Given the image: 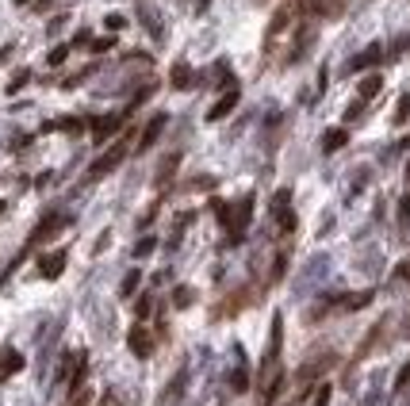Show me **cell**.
<instances>
[{"mask_svg": "<svg viewBox=\"0 0 410 406\" xmlns=\"http://www.w3.org/2000/svg\"><path fill=\"white\" fill-rule=\"evenodd\" d=\"M211 211L219 215V223L226 226L230 241H242V230H246V226H249V219H253V196L238 199L234 207H226V203H219V199H215V203H211Z\"/></svg>", "mask_w": 410, "mask_h": 406, "instance_id": "6da1fadb", "label": "cell"}, {"mask_svg": "<svg viewBox=\"0 0 410 406\" xmlns=\"http://www.w3.org/2000/svg\"><path fill=\"white\" fill-rule=\"evenodd\" d=\"M123 158H127V138H119V142H112V146H107L104 154H100V158L89 165V173H84V181H100V176L115 173V169L123 165Z\"/></svg>", "mask_w": 410, "mask_h": 406, "instance_id": "7a4b0ae2", "label": "cell"}, {"mask_svg": "<svg viewBox=\"0 0 410 406\" xmlns=\"http://www.w3.org/2000/svg\"><path fill=\"white\" fill-rule=\"evenodd\" d=\"M272 219L284 234H296V211H292V192L287 188H280L276 199H272Z\"/></svg>", "mask_w": 410, "mask_h": 406, "instance_id": "3957f363", "label": "cell"}, {"mask_svg": "<svg viewBox=\"0 0 410 406\" xmlns=\"http://www.w3.org/2000/svg\"><path fill=\"white\" fill-rule=\"evenodd\" d=\"M66 223H69V219H66V215H46V219H42V223H39V226H35V234H31V238H27L24 253H31V249H35V246H42V241H46V238H54V234H57V230H62V226H66Z\"/></svg>", "mask_w": 410, "mask_h": 406, "instance_id": "277c9868", "label": "cell"}, {"mask_svg": "<svg viewBox=\"0 0 410 406\" xmlns=\"http://www.w3.org/2000/svg\"><path fill=\"white\" fill-rule=\"evenodd\" d=\"M238 100H242V92H238V84H230L226 92H222L219 100H215L211 104V111H207V119H211V123H219V119H226L230 111L238 108Z\"/></svg>", "mask_w": 410, "mask_h": 406, "instance_id": "5b68a950", "label": "cell"}, {"mask_svg": "<svg viewBox=\"0 0 410 406\" xmlns=\"http://www.w3.org/2000/svg\"><path fill=\"white\" fill-rule=\"evenodd\" d=\"M127 345H131L134 357H154V333L146 330V326H131V333H127Z\"/></svg>", "mask_w": 410, "mask_h": 406, "instance_id": "8992f818", "label": "cell"}, {"mask_svg": "<svg viewBox=\"0 0 410 406\" xmlns=\"http://www.w3.org/2000/svg\"><path fill=\"white\" fill-rule=\"evenodd\" d=\"M16 372H24V357H19V349L0 345V383H4V380H12Z\"/></svg>", "mask_w": 410, "mask_h": 406, "instance_id": "52a82bcc", "label": "cell"}, {"mask_svg": "<svg viewBox=\"0 0 410 406\" xmlns=\"http://www.w3.org/2000/svg\"><path fill=\"white\" fill-rule=\"evenodd\" d=\"M330 365H334V353H322L319 360H307V365L299 368V376H296V380H299V383H303V387H307V383H314V380H319V376L326 372Z\"/></svg>", "mask_w": 410, "mask_h": 406, "instance_id": "ba28073f", "label": "cell"}, {"mask_svg": "<svg viewBox=\"0 0 410 406\" xmlns=\"http://www.w3.org/2000/svg\"><path fill=\"white\" fill-rule=\"evenodd\" d=\"M380 62H384V46H380V42H372L368 50H361V54H357V58L349 62V73H361V69L380 66Z\"/></svg>", "mask_w": 410, "mask_h": 406, "instance_id": "9c48e42d", "label": "cell"}, {"mask_svg": "<svg viewBox=\"0 0 410 406\" xmlns=\"http://www.w3.org/2000/svg\"><path fill=\"white\" fill-rule=\"evenodd\" d=\"M62 268H66V249H57V253H46V257H39V273L46 276V280H57V276H62Z\"/></svg>", "mask_w": 410, "mask_h": 406, "instance_id": "30bf717a", "label": "cell"}, {"mask_svg": "<svg viewBox=\"0 0 410 406\" xmlns=\"http://www.w3.org/2000/svg\"><path fill=\"white\" fill-rule=\"evenodd\" d=\"M127 123V111H115V116H104V119H96V123H92V138H107V134L112 131H119V127Z\"/></svg>", "mask_w": 410, "mask_h": 406, "instance_id": "8fae6325", "label": "cell"}, {"mask_svg": "<svg viewBox=\"0 0 410 406\" xmlns=\"http://www.w3.org/2000/svg\"><path fill=\"white\" fill-rule=\"evenodd\" d=\"M165 119H169V116H154V119H150V123H146V131H142L139 149H150V146H154V142H157V134L165 131Z\"/></svg>", "mask_w": 410, "mask_h": 406, "instance_id": "7c38bea8", "label": "cell"}, {"mask_svg": "<svg viewBox=\"0 0 410 406\" xmlns=\"http://www.w3.org/2000/svg\"><path fill=\"white\" fill-rule=\"evenodd\" d=\"M84 360V353H66V360L57 365V383H69L73 380V372H77V365Z\"/></svg>", "mask_w": 410, "mask_h": 406, "instance_id": "4fadbf2b", "label": "cell"}, {"mask_svg": "<svg viewBox=\"0 0 410 406\" xmlns=\"http://www.w3.org/2000/svg\"><path fill=\"white\" fill-rule=\"evenodd\" d=\"M345 142H349V134H345L341 127H330V131L322 134V149H326V154H337V149H341Z\"/></svg>", "mask_w": 410, "mask_h": 406, "instance_id": "5bb4252c", "label": "cell"}, {"mask_svg": "<svg viewBox=\"0 0 410 406\" xmlns=\"http://www.w3.org/2000/svg\"><path fill=\"white\" fill-rule=\"evenodd\" d=\"M169 81H172V89H188V84H192V69L184 66V62H177L172 73H169Z\"/></svg>", "mask_w": 410, "mask_h": 406, "instance_id": "9a60e30c", "label": "cell"}, {"mask_svg": "<svg viewBox=\"0 0 410 406\" xmlns=\"http://www.w3.org/2000/svg\"><path fill=\"white\" fill-rule=\"evenodd\" d=\"M177 165H181V154H169V158L161 161V169H157V184H169L172 173H177Z\"/></svg>", "mask_w": 410, "mask_h": 406, "instance_id": "2e32d148", "label": "cell"}, {"mask_svg": "<svg viewBox=\"0 0 410 406\" xmlns=\"http://www.w3.org/2000/svg\"><path fill=\"white\" fill-rule=\"evenodd\" d=\"M380 89H384V81H380L376 73L364 77V81H361V100H376V96H380Z\"/></svg>", "mask_w": 410, "mask_h": 406, "instance_id": "e0dca14e", "label": "cell"}, {"mask_svg": "<svg viewBox=\"0 0 410 406\" xmlns=\"http://www.w3.org/2000/svg\"><path fill=\"white\" fill-rule=\"evenodd\" d=\"M287 19H292V4H284V8H280V12H276V16H272V27H269V39H272V35H280V31H284V27H287Z\"/></svg>", "mask_w": 410, "mask_h": 406, "instance_id": "ac0fdd59", "label": "cell"}, {"mask_svg": "<svg viewBox=\"0 0 410 406\" xmlns=\"http://www.w3.org/2000/svg\"><path fill=\"white\" fill-rule=\"evenodd\" d=\"M341 8H345V0H319V16H326V19L341 16Z\"/></svg>", "mask_w": 410, "mask_h": 406, "instance_id": "d6986e66", "label": "cell"}, {"mask_svg": "<svg viewBox=\"0 0 410 406\" xmlns=\"http://www.w3.org/2000/svg\"><path fill=\"white\" fill-rule=\"evenodd\" d=\"M139 280H142V273H139V268H131V273H127L123 276V288H119V295H134V288H139Z\"/></svg>", "mask_w": 410, "mask_h": 406, "instance_id": "ffe728a7", "label": "cell"}, {"mask_svg": "<svg viewBox=\"0 0 410 406\" xmlns=\"http://www.w3.org/2000/svg\"><path fill=\"white\" fill-rule=\"evenodd\" d=\"M92 403V391L89 387H77V391H69V403L66 406H89Z\"/></svg>", "mask_w": 410, "mask_h": 406, "instance_id": "44dd1931", "label": "cell"}, {"mask_svg": "<svg viewBox=\"0 0 410 406\" xmlns=\"http://www.w3.org/2000/svg\"><path fill=\"white\" fill-rule=\"evenodd\" d=\"M246 387H249V372H242V368L230 372V391H246Z\"/></svg>", "mask_w": 410, "mask_h": 406, "instance_id": "7402d4cb", "label": "cell"}, {"mask_svg": "<svg viewBox=\"0 0 410 406\" xmlns=\"http://www.w3.org/2000/svg\"><path fill=\"white\" fill-rule=\"evenodd\" d=\"M407 119H410V96H402L399 108H395V123H407Z\"/></svg>", "mask_w": 410, "mask_h": 406, "instance_id": "603a6c76", "label": "cell"}, {"mask_svg": "<svg viewBox=\"0 0 410 406\" xmlns=\"http://www.w3.org/2000/svg\"><path fill=\"white\" fill-rule=\"evenodd\" d=\"M330 395H334V387H330V383H319V395H314V406H330Z\"/></svg>", "mask_w": 410, "mask_h": 406, "instance_id": "cb8c5ba5", "label": "cell"}, {"mask_svg": "<svg viewBox=\"0 0 410 406\" xmlns=\"http://www.w3.org/2000/svg\"><path fill=\"white\" fill-rule=\"evenodd\" d=\"M395 387H410V360L399 368V376H395Z\"/></svg>", "mask_w": 410, "mask_h": 406, "instance_id": "d4e9b609", "label": "cell"}, {"mask_svg": "<svg viewBox=\"0 0 410 406\" xmlns=\"http://www.w3.org/2000/svg\"><path fill=\"white\" fill-rule=\"evenodd\" d=\"M66 54H69V46H54V50H50V66H62Z\"/></svg>", "mask_w": 410, "mask_h": 406, "instance_id": "484cf974", "label": "cell"}, {"mask_svg": "<svg viewBox=\"0 0 410 406\" xmlns=\"http://www.w3.org/2000/svg\"><path fill=\"white\" fill-rule=\"evenodd\" d=\"M154 246H157L154 238H142L139 246H134V253H139V257H146V253H154Z\"/></svg>", "mask_w": 410, "mask_h": 406, "instance_id": "4316f807", "label": "cell"}, {"mask_svg": "<svg viewBox=\"0 0 410 406\" xmlns=\"http://www.w3.org/2000/svg\"><path fill=\"white\" fill-rule=\"evenodd\" d=\"M399 219H402V223H410V196L399 199Z\"/></svg>", "mask_w": 410, "mask_h": 406, "instance_id": "83f0119b", "label": "cell"}, {"mask_svg": "<svg viewBox=\"0 0 410 406\" xmlns=\"http://www.w3.org/2000/svg\"><path fill=\"white\" fill-rule=\"evenodd\" d=\"M188 303H192V291L181 288V291H177V307H188Z\"/></svg>", "mask_w": 410, "mask_h": 406, "instance_id": "f1b7e54d", "label": "cell"}, {"mask_svg": "<svg viewBox=\"0 0 410 406\" xmlns=\"http://www.w3.org/2000/svg\"><path fill=\"white\" fill-rule=\"evenodd\" d=\"M123 24H127V19L119 16V12H112V16H107V27H112V31H119V27H123Z\"/></svg>", "mask_w": 410, "mask_h": 406, "instance_id": "f546056e", "label": "cell"}, {"mask_svg": "<svg viewBox=\"0 0 410 406\" xmlns=\"http://www.w3.org/2000/svg\"><path fill=\"white\" fill-rule=\"evenodd\" d=\"M27 77H31V73H27V69H24V73H16V81H12V89H8V92H19V89H24V84H27Z\"/></svg>", "mask_w": 410, "mask_h": 406, "instance_id": "4dcf8cb0", "label": "cell"}, {"mask_svg": "<svg viewBox=\"0 0 410 406\" xmlns=\"http://www.w3.org/2000/svg\"><path fill=\"white\" fill-rule=\"evenodd\" d=\"M361 108H364V100H357V104H349V111H345V119H357V116H361Z\"/></svg>", "mask_w": 410, "mask_h": 406, "instance_id": "1f68e13d", "label": "cell"}, {"mask_svg": "<svg viewBox=\"0 0 410 406\" xmlns=\"http://www.w3.org/2000/svg\"><path fill=\"white\" fill-rule=\"evenodd\" d=\"M395 276H399V280H410V261H402V265H399V273H395Z\"/></svg>", "mask_w": 410, "mask_h": 406, "instance_id": "d6a6232c", "label": "cell"}, {"mask_svg": "<svg viewBox=\"0 0 410 406\" xmlns=\"http://www.w3.org/2000/svg\"><path fill=\"white\" fill-rule=\"evenodd\" d=\"M8 54H12V46H4V50H0V66H4V58H8Z\"/></svg>", "mask_w": 410, "mask_h": 406, "instance_id": "836d02e7", "label": "cell"}, {"mask_svg": "<svg viewBox=\"0 0 410 406\" xmlns=\"http://www.w3.org/2000/svg\"><path fill=\"white\" fill-rule=\"evenodd\" d=\"M399 149H410V134H407V138H402V142H399Z\"/></svg>", "mask_w": 410, "mask_h": 406, "instance_id": "e575fe53", "label": "cell"}, {"mask_svg": "<svg viewBox=\"0 0 410 406\" xmlns=\"http://www.w3.org/2000/svg\"><path fill=\"white\" fill-rule=\"evenodd\" d=\"M16 4H31V0H16Z\"/></svg>", "mask_w": 410, "mask_h": 406, "instance_id": "d590c367", "label": "cell"}]
</instances>
